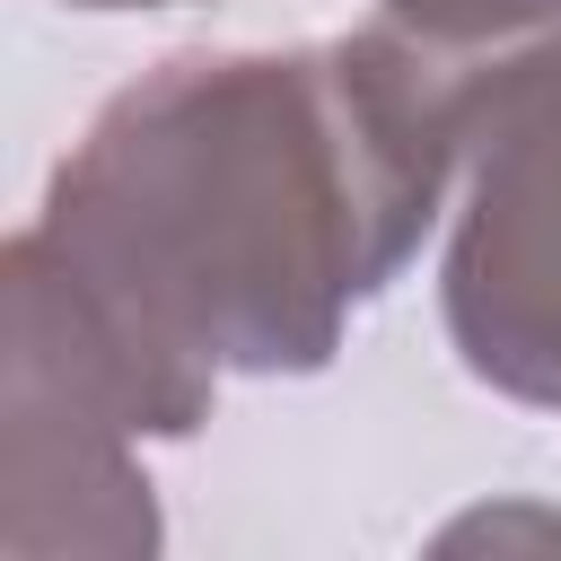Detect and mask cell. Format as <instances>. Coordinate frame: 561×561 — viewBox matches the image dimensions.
Here are the masks:
<instances>
[{"mask_svg":"<svg viewBox=\"0 0 561 561\" xmlns=\"http://www.w3.org/2000/svg\"><path fill=\"white\" fill-rule=\"evenodd\" d=\"M465 149L368 53H167L96 105L35 237L184 386L316 377L438 228Z\"/></svg>","mask_w":561,"mask_h":561,"instance_id":"6da1fadb","label":"cell"},{"mask_svg":"<svg viewBox=\"0 0 561 561\" xmlns=\"http://www.w3.org/2000/svg\"><path fill=\"white\" fill-rule=\"evenodd\" d=\"M210 394L158 368L70 263L18 228L0 254V552L9 561H140L158 552L149 438H193Z\"/></svg>","mask_w":561,"mask_h":561,"instance_id":"7a4b0ae2","label":"cell"},{"mask_svg":"<svg viewBox=\"0 0 561 561\" xmlns=\"http://www.w3.org/2000/svg\"><path fill=\"white\" fill-rule=\"evenodd\" d=\"M438 316L491 394L561 412V35L473 123Z\"/></svg>","mask_w":561,"mask_h":561,"instance_id":"3957f363","label":"cell"},{"mask_svg":"<svg viewBox=\"0 0 561 561\" xmlns=\"http://www.w3.org/2000/svg\"><path fill=\"white\" fill-rule=\"evenodd\" d=\"M70 9H175V0H70Z\"/></svg>","mask_w":561,"mask_h":561,"instance_id":"277c9868","label":"cell"}]
</instances>
